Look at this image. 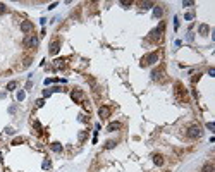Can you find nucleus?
I'll return each instance as SVG.
<instances>
[{
	"instance_id": "obj_1",
	"label": "nucleus",
	"mask_w": 215,
	"mask_h": 172,
	"mask_svg": "<svg viewBox=\"0 0 215 172\" xmlns=\"http://www.w3.org/2000/svg\"><path fill=\"white\" fill-rule=\"evenodd\" d=\"M176 90H174V95H176V98L179 102H186L188 100V91L184 90V86L181 84V83H176V86H174Z\"/></svg>"
},
{
	"instance_id": "obj_2",
	"label": "nucleus",
	"mask_w": 215,
	"mask_h": 172,
	"mask_svg": "<svg viewBox=\"0 0 215 172\" xmlns=\"http://www.w3.org/2000/svg\"><path fill=\"white\" fill-rule=\"evenodd\" d=\"M186 136L189 139H196V138H200L201 136V127L198 124H191L189 127L186 129Z\"/></svg>"
},
{
	"instance_id": "obj_3",
	"label": "nucleus",
	"mask_w": 215,
	"mask_h": 172,
	"mask_svg": "<svg viewBox=\"0 0 215 172\" xmlns=\"http://www.w3.org/2000/svg\"><path fill=\"white\" fill-rule=\"evenodd\" d=\"M155 62H158V52H152L141 59V66H152Z\"/></svg>"
},
{
	"instance_id": "obj_4",
	"label": "nucleus",
	"mask_w": 215,
	"mask_h": 172,
	"mask_svg": "<svg viewBox=\"0 0 215 172\" xmlns=\"http://www.w3.org/2000/svg\"><path fill=\"white\" fill-rule=\"evenodd\" d=\"M24 47L26 48H36L38 47V38H36V36H28V38L24 40Z\"/></svg>"
},
{
	"instance_id": "obj_5",
	"label": "nucleus",
	"mask_w": 215,
	"mask_h": 172,
	"mask_svg": "<svg viewBox=\"0 0 215 172\" xmlns=\"http://www.w3.org/2000/svg\"><path fill=\"white\" fill-rule=\"evenodd\" d=\"M162 31H163V23L160 24L157 29H153L152 33H150V34H152V40H160V38H162Z\"/></svg>"
},
{
	"instance_id": "obj_6",
	"label": "nucleus",
	"mask_w": 215,
	"mask_h": 172,
	"mask_svg": "<svg viewBox=\"0 0 215 172\" xmlns=\"http://www.w3.org/2000/svg\"><path fill=\"white\" fill-rule=\"evenodd\" d=\"M21 31H23L24 34L31 33V31H33V23H29V21H23V23H21Z\"/></svg>"
},
{
	"instance_id": "obj_7",
	"label": "nucleus",
	"mask_w": 215,
	"mask_h": 172,
	"mask_svg": "<svg viewBox=\"0 0 215 172\" xmlns=\"http://www.w3.org/2000/svg\"><path fill=\"white\" fill-rule=\"evenodd\" d=\"M59 50H60V41H59V40H53V41L50 43V53L55 55Z\"/></svg>"
},
{
	"instance_id": "obj_8",
	"label": "nucleus",
	"mask_w": 215,
	"mask_h": 172,
	"mask_svg": "<svg viewBox=\"0 0 215 172\" xmlns=\"http://www.w3.org/2000/svg\"><path fill=\"white\" fill-rule=\"evenodd\" d=\"M98 115H100V119H107V117H109L110 115V109L109 107H100V109H98Z\"/></svg>"
},
{
	"instance_id": "obj_9",
	"label": "nucleus",
	"mask_w": 215,
	"mask_h": 172,
	"mask_svg": "<svg viewBox=\"0 0 215 172\" xmlns=\"http://www.w3.org/2000/svg\"><path fill=\"white\" fill-rule=\"evenodd\" d=\"M152 77L155 79V81H158V79H163V69H162V67L155 69V71L152 72Z\"/></svg>"
},
{
	"instance_id": "obj_10",
	"label": "nucleus",
	"mask_w": 215,
	"mask_h": 172,
	"mask_svg": "<svg viewBox=\"0 0 215 172\" xmlns=\"http://www.w3.org/2000/svg\"><path fill=\"white\" fill-rule=\"evenodd\" d=\"M71 96H72V100H74V102H83V98H84L83 91H79V90H74L71 93Z\"/></svg>"
},
{
	"instance_id": "obj_11",
	"label": "nucleus",
	"mask_w": 215,
	"mask_h": 172,
	"mask_svg": "<svg viewBox=\"0 0 215 172\" xmlns=\"http://www.w3.org/2000/svg\"><path fill=\"white\" fill-rule=\"evenodd\" d=\"M117 129H120V122H110V124L107 126V133H114Z\"/></svg>"
},
{
	"instance_id": "obj_12",
	"label": "nucleus",
	"mask_w": 215,
	"mask_h": 172,
	"mask_svg": "<svg viewBox=\"0 0 215 172\" xmlns=\"http://www.w3.org/2000/svg\"><path fill=\"white\" fill-rule=\"evenodd\" d=\"M153 163H155V165H163V155L155 153V155H153Z\"/></svg>"
},
{
	"instance_id": "obj_13",
	"label": "nucleus",
	"mask_w": 215,
	"mask_h": 172,
	"mask_svg": "<svg viewBox=\"0 0 215 172\" xmlns=\"http://www.w3.org/2000/svg\"><path fill=\"white\" fill-rule=\"evenodd\" d=\"M198 33H200V34H208V33H210V26H208V24H200Z\"/></svg>"
},
{
	"instance_id": "obj_14",
	"label": "nucleus",
	"mask_w": 215,
	"mask_h": 172,
	"mask_svg": "<svg viewBox=\"0 0 215 172\" xmlns=\"http://www.w3.org/2000/svg\"><path fill=\"white\" fill-rule=\"evenodd\" d=\"M201 172H215L213 163H205V165L201 167Z\"/></svg>"
},
{
	"instance_id": "obj_15",
	"label": "nucleus",
	"mask_w": 215,
	"mask_h": 172,
	"mask_svg": "<svg viewBox=\"0 0 215 172\" xmlns=\"http://www.w3.org/2000/svg\"><path fill=\"white\" fill-rule=\"evenodd\" d=\"M50 148H52L55 153H60V152H62V145H60V143H52V145H50Z\"/></svg>"
},
{
	"instance_id": "obj_16",
	"label": "nucleus",
	"mask_w": 215,
	"mask_h": 172,
	"mask_svg": "<svg viewBox=\"0 0 215 172\" xmlns=\"http://www.w3.org/2000/svg\"><path fill=\"white\" fill-rule=\"evenodd\" d=\"M162 14H163V9L160 7V5H157V7L153 9V16H155V17H160Z\"/></svg>"
},
{
	"instance_id": "obj_17",
	"label": "nucleus",
	"mask_w": 215,
	"mask_h": 172,
	"mask_svg": "<svg viewBox=\"0 0 215 172\" xmlns=\"http://www.w3.org/2000/svg\"><path fill=\"white\" fill-rule=\"evenodd\" d=\"M53 67H55V69H62V67H66V62H64V60H55Z\"/></svg>"
},
{
	"instance_id": "obj_18",
	"label": "nucleus",
	"mask_w": 215,
	"mask_h": 172,
	"mask_svg": "<svg viewBox=\"0 0 215 172\" xmlns=\"http://www.w3.org/2000/svg\"><path fill=\"white\" fill-rule=\"evenodd\" d=\"M141 9H150V7H153V2H141Z\"/></svg>"
},
{
	"instance_id": "obj_19",
	"label": "nucleus",
	"mask_w": 215,
	"mask_h": 172,
	"mask_svg": "<svg viewBox=\"0 0 215 172\" xmlns=\"http://www.w3.org/2000/svg\"><path fill=\"white\" fill-rule=\"evenodd\" d=\"M16 88H17V83H16V81H10L9 84H7V90H9V91L16 90Z\"/></svg>"
},
{
	"instance_id": "obj_20",
	"label": "nucleus",
	"mask_w": 215,
	"mask_h": 172,
	"mask_svg": "<svg viewBox=\"0 0 215 172\" xmlns=\"http://www.w3.org/2000/svg\"><path fill=\"white\" fill-rule=\"evenodd\" d=\"M182 5H184V7H191V5H195V2H193V0H184Z\"/></svg>"
},
{
	"instance_id": "obj_21",
	"label": "nucleus",
	"mask_w": 215,
	"mask_h": 172,
	"mask_svg": "<svg viewBox=\"0 0 215 172\" xmlns=\"http://www.w3.org/2000/svg\"><path fill=\"white\" fill-rule=\"evenodd\" d=\"M24 96H26V93H24V91H19V93H17V100L23 102V100H24Z\"/></svg>"
},
{
	"instance_id": "obj_22",
	"label": "nucleus",
	"mask_w": 215,
	"mask_h": 172,
	"mask_svg": "<svg viewBox=\"0 0 215 172\" xmlns=\"http://www.w3.org/2000/svg\"><path fill=\"white\" fill-rule=\"evenodd\" d=\"M5 12H7V7H5V4L0 2V14H5Z\"/></svg>"
},
{
	"instance_id": "obj_23",
	"label": "nucleus",
	"mask_w": 215,
	"mask_h": 172,
	"mask_svg": "<svg viewBox=\"0 0 215 172\" xmlns=\"http://www.w3.org/2000/svg\"><path fill=\"white\" fill-rule=\"evenodd\" d=\"M193 17H195V16H193L191 12H186V16H184V19H186V21H191Z\"/></svg>"
},
{
	"instance_id": "obj_24",
	"label": "nucleus",
	"mask_w": 215,
	"mask_h": 172,
	"mask_svg": "<svg viewBox=\"0 0 215 172\" xmlns=\"http://www.w3.org/2000/svg\"><path fill=\"white\" fill-rule=\"evenodd\" d=\"M115 145H117V143H115V141H109V143L105 145V148H114Z\"/></svg>"
},
{
	"instance_id": "obj_25",
	"label": "nucleus",
	"mask_w": 215,
	"mask_h": 172,
	"mask_svg": "<svg viewBox=\"0 0 215 172\" xmlns=\"http://www.w3.org/2000/svg\"><path fill=\"white\" fill-rule=\"evenodd\" d=\"M43 169H45V170L50 169V160H45V162H43Z\"/></svg>"
},
{
	"instance_id": "obj_26",
	"label": "nucleus",
	"mask_w": 215,
	"mask_h": 172,
	"mask_svg": "<svg viewBox=\"0 0 215 172\" xmlns=\"http://www.w3.org/2000/svg\"><path fill=\"white\" fill-rule=\"evenodd\" d=\"M23 141H24L23 138H16L14 141H12V145H19V143H23Z\"/></svg>"
},
{
	"instance_id": "obj_27",
	"label": "nucleus",
	"mask_w": 215,
	"mask_h": 172,
	"mask_svg": "<svg viewBox=\"0 0 215 172\" xmlns=\"http://www.w3.org/2000/svg\"><path fill=\"white\" fill-rule=\"evenodd\" d=\"M86 136H88L86 133H81V134H79V141H84V139H86Z\"/></svg>"
},
{
	"instance_id": "obj_28",
	"label": "nucleus",
	"mask_w": 215,
	"mask_h": 172,
	"mask_svg": "<svg viewBox=\"0 0 215 172\" xmlns=\"http://www.w3.org/2000/svg\"><path fill=\"white\" fill-rule=\"evenodd\" d=\"M206 127L210 129V131H213V129H215V124H213V122H208V124H206Z\"/></svg>"
},
{
	"instance_id": "obj_29",
	"label": "nucleus",
	"mask_w": 215,
	"mask_h": 172,
	"mask_svg": "<svg viewBox=\"0 0 215 172\" xmlns=\"http://www.w3.org/2000/svg\"><path fill=\"white\" fill-rule=\"evenodd\" d=\"M5 133H7V134H14V129H12V127H7V129H5Z\"/></svg>"
},
{
	"instance_id": "obj_30",
	"label": "nucleus",
	"mask_w": 215,
	"mask_h": 172,
	"mask_svg": "<svg viewBox=\"0 0 215 172\" xmlns=\"http://www.w3.org/2000/svg\"><path fill=\"white\" fill-rule=\"evenodd\" d=\"M198 79H200V74H195V76H193V83H196Z\"/></svg>"
},
{
	"instance_id": "obj_31",
	"label": "nucleus",
	"mask_w": 215,
	"mask_h": 172,
	"mask_svg": "<svg viewBox=\"0 0 215 172\" xmlns=\"http://www.w3.org/2000/svg\"><path fill=\"white\" fill-rule=\"evenodd\" d=\"M50 95H52V91H47V90L43 91V96H50Z\"/></svg>"
},
{
	"instance_id": "obj_32",
	"label": "nucleus",
	"mask_w": 215,
	"mask_h": 172,
	"mask_svg": "<svg viewBox=\"0 0 215 172\" xmlns=\"http://www.w3.org/2000/svg\"><path fill=\"white\" fill-rule=\"evenodd\" d=\"M208 74H210V76L213 77V76H215V69H210V71H208Z\"/></svg>"
},
{
	"instance_id": "obj_33",
	"label": "nucleus",
	"mask_w": 215,
	"mask_h": 172,
	"mask_svg": "<svg viewBox=\"0 0 215 172\" xmlns=\"http://www.w3.org/2000/svg\"><path fill=\"white\" fill-rule=\"evenodd\" d=\"M0 158H2V153H0Z\"/></svg>"
}]
</instances>
